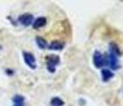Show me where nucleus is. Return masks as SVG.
<instances>
[{
    "instance_id": "nucleus-1",
    "label": "nucleus",
    "mask_w": 123,
    "mask_h": 106,
    "mask_svg": "<svg viewBox=\"0 0 123 106\" xmlns=\"http://www.w3.org/2000/svg\"><path fill=\"white\" fill-rule=\"evenodd\" d=\"M106 62L109 63L110 67H111L113 70H117L120 68V64H119V60H118L117 54L110 52L109 55H107V57H106Z\"/></svg>"
},
{
    "instance_id": "nucleus-2",
    "label": "nucleus",
    "mask_w": 123,
    "mask_h": 106,
    "mask_svg": "<svg viewBox=\"0 0 123 106\" xmlns=\"http://www.w3.org/2000/svg\"><path fill=\"white\" fill-rule=\"evenodd\" d=\"M93 63H94V66H95L96 68H101L105 65L106 58H104L103 54H102L100 51H95V52H94V55H93Z\"/></svg>"
},
{
    "instance_id": "nucleus-3",
    "label": "nucleus",
    "mask_w": 123,
    "mask_h": 106,
    "mask_svg": "<svg viewBox=\"0 0 123 106\" xmlns=\"http://www.w3.org/2000/svg\"><path fill=\"white\" fill-rule=\"evenodd\" d=\"M59 56L57 55H50L47 57V69L49 70V71L54 72L55 71V66L58 65L59 63Z\"/></svg>"
},
{
    "instance_id": "nucleus-4",
    "label": "nucleus",
    "mask_w": 123,
    "mask_h": 106,
    "mask_svg": "<svg viewBox=\"0 0 123 106\" xmlns=\"http://www.w3.org/2000/svg\"><path fill=\"white\" fill-rule=\"evenodd\" d=\"M24 60H25L26 64H27L30 68L34 69V68L37 67V65H35V57L33 56V54L28 53V52H24Z\"/></svg>"
},
{
    "instance_id": "nucleus-5",
    "label": "nucleus",
    "mask_w": 123,
    "mask_h": 106,
    "mask_svg": "<svg viewBox=\"0 0 123 106\" xmlns=\"http://www.w3.org/2000/svg\"><path fill=\"white\" fill-rule=\"evenodd\" d=\"M18 21H19L23 25L27 27V25H31V22H33V16H32L31 14H24V15L19 16Z\"/></svg>"
},
{
    "instance_id": "nucleus-6",
    "label": "nucleus",
    "mask_w": 123,
    "mask_h": 106,
    "mask_svg": "<svg viewBox=\"0 0 123 106\" xmlns=\"http://www.w3.org/2000/svg\"><path fill=\"white\" fill-rule=\"evenodd\" d=\"M46 25V18L45 17H39L33 21V28L34 29H40V28H43Z\"/></svg>"
},
{
    "instance_id": "nucleus-7",
    "label": "nucleus",
    "mask_w": 123,
    "mask_h": 106,
    "mask_svg": "<svg viewBox=\"0 0 123 106\" xmlns=\"http://www.w3.org/2000/svg\"><path fill=\"white\" fill-rule=\"evenodd\" d=\"M113 73L108 69H103L102 70V79L104 82H108L110 79H112Z\"/></svg>"
},
{
    "instance_id": "nucleus-8",
    "label": "nucleus",
    "mask_w": 123,
    "mask_h": 106,
    "mask_svg": "<svg viewBox=\"0 0 123 106\" xmlns=\"http://www.w3.org/2000/svg\"><path fill=\"white\" fill-rule=\"evenodd\" d=\"M24 96H15L13 98V106H24Z\"/></svg>"
},
{
    "instance_id": "nucleus-9",
    "label": "nucleus",
    "mask_w": 123,
    "mask_h": 106,
    "mask_svg": "<svg viewBox=\"0 0 123 106\" xmlns=\"http://www.w3.org/2000/svg\"><path fill=\"white\" fill-rule=\"evenodd\" d=\"M35 41H37V45L39 46V48H41V49L47 48V42L44 38H42V37L37 36V38H35Z\"/></svg>"
},
{
    "instance_id": "nucleus-10",
    "label": "nucleus",
    "mask_w": 123,
    "mask_h": 106,
    "mask_svg": "<svg viewBox=\"0 0 123 106\" xmlns=\"http://www.w3.org/2000/svg\"><path fill=\"white\" fill-rule=\"evenodd\" d=\"M48 48L51 49V50H61L63 48V44H61L59 41H54V42H51Z\"/></svg>"
},
{
    "instance_id": "nucleus-11",
    "label": "nucleus",
    "mask_w": 123,
    "mask_h": 106,
    "mask_svg": "<svg viewBox=\"0 0 123 106\" xmlns=\"http://www.w3.org/2000/svg\"><path fill=\"white\" fill-rule=\"evenodd\" d=\"M50 104H51V106H63L64 102H63L60 98H54L53 100H51Z\"/></svg>"
}]
</instances>
